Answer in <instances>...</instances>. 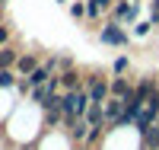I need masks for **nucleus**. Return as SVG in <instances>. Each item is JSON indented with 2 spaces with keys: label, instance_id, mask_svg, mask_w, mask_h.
<instances>
[{
  "label": "nucleus",
  "instance_id": "f257e3e1",
  "mask_svg": "<svg viewBox=\"0 0 159 150\" xmlns=\"http://www.w3.org/2000/svg\"><path fill=\"white\" fill-rule=\"evenodd\" d=\"M57 109L64 118H83L89 112V96L86 90H61L57 93Z\"/></svg>",
  "mask_w": 159,
  "mask_h": 150
},
{
  "label": "nucleus",
  "instance_id": "f03ea898",
  "mask_svg": "<svg viewBox=\"0 0 159 150\" xmlns=\"http://www.w3.org/2000/svg\"><path fill=\"white\" fill-rule=\"evenodd\" d=\"M99 42L102 45H108V48H127L130 45V29L127 26H121V22H115V19H105L102 26H99Z\"/></svg>",
  "mask_w": 159,
  "mask_h": 150
},
{
  "label": "nucleus",
  "instance_id": "7ed1b4c3",
  "mask_svg": "<svg viewBox=\"0 0 159 150\" xmlns=\"http://www.w3.org/2000/svg\"><path fill=\"white\" fill-rule=\"evenodd\" d=\"M108 19L121 22V26H134L140 19V3H130V0H115V7L108 10Z\"/></svg>",
  "mask_w": 159,
  "mask_h": 150
},
{
  "label": "nucleus",
  "instance_id": "20e7f679",
  "mask_svg": "<svg viewBox=\"0 0 159 150\" xmlns=\"http://www.w3.org/2000/svg\"><path fill=\"white\" fill-rule=\"evenodd\" d=\"M83 90H86L89 102H105V99H108V77H105V74H86Z\"/></svg>",
  "mask_w": 159,
  "mask_h": 150
},
{
  "label": "nucleus",
  "instance_id": "39448f33",
  "mask_svg": "<svg viewBox=\"0 0 159 150\" xmlns=\"http://www.w3.org/2000/svg\"><path fill=\"white\" fill-rule=\"evenodd\" d=\"M130 93H134V80H130L127 74H115V77H108V96L127 99Z\"/></svg>",
  "mask_w": 159,
  "mask_h": 150
},
{
  "label": "nucleus",
  "instance_id": "423d86ee",
  "mask_svg": "<svg viewBox=\"0 0 159 150\" xmlns=\"http://www.w3.org/2000/svg\"><path fill=\"white\" fill-rule=\"evenodd\" d=\"M42 64V54L38 51H19V58H16V67H13V70H16L19 77H29L35 67Z\"/></svg>",
  "mask_w": 159,
  "mask_h": 150
},
{
  "label": "nucleus",
  "instance_id": "0eeeda50",
  "mask_svg": "<svg viewBox=\"0 0 159 150\" xmlns=\"http://www.w3.org/2000/svg\"><path fill=\"white\" fill-rule=\"evenodd\" d=\"M83 80H86V74L80 67H70V70L61 74V90H83Z\"/></svg>",
  "mask_w": 159,
  "mask_h": 150
},
{
  "label": "nucleus",
  "instance_id": "6e6552de",
  "mask_svg": "<svg viewBox=\"0 0 159 150\" xmlns=\"http://www.w3.org/2000/svg\"><path fill=\"white\" fill-rule=\"evenodd\" d=\"M153 29H156V26H153L150 16H147V19H137L134 26H130V38H140V42H147V38L153 35Z\"/></svg>",
  "mask_w": 159,
  "mask_h": 150
},
{
  "label": "nucleus",
  "instance_id": "1a4fd4ad",
  "mask_svg": "<svg viewBox=\"0 0 159 150\" xmlns=\"http://www.w3.org/2000/svg\"><path fill=\"white\" fill-rule=\"evenodd\" d=\"M16 58H19V48L16 45H0V70H7V67H16Z\"/></svg>",
  "mask_w": 159,
  "mask_h": 150
},
{
  "label": "nucleus",
  "instance_id": "9d476101",
  "mask_svg": "<svg viewBox=\"0 0 159 150\" xmlns=\"http://www.w3.org/2000/svg\"><path fill=\"white\" fill-rule=\"evenodd\" d=\"M16 83H19V74L13 70V67L0 70V90H3V93H13V90H16Z\"/></svg>",
  "mask_w": 159,
  "mask_h": 150
},
{
  "label": "nucleus",
  "instance_id": "9b49d317",
  "mask_svg": "<svg viewBox=\"0 0 159 150\" xmlns=\"http://www.w3.org/2000/svg\"><path fill=\"white\" fill-rule=\"evenodd\" d=\"M25 80H29V86H45V83H48V80H51V70H48V67H45V64H38V67H35V70H32L29 77H25Z\"/></svg>",
  "mask_w": 159,
  "mask_h": 150
},
{
  "label": "nucleus",
  "instance_id": "f8f14e48",
  "mask_svg": "<svg viewBox=\"0 0 159 150\" xmlns=\"http://www.w3.org/2000/svg\"><path fill=\"white\" fill-rule=\"evenodd\" d=\"M70 16L73 19H86V0H70Z\"/></svg>",
  "mask_w": 159,
  "mask_h": 150
},
{
  "label": "nucleus",
  "instance_id": "ddd939ff",
  "mask_svg": "<svg viewBox=\"0 0 159 150\" xmlns=\"http://www.w3.org/2000/svg\"><path fill=\"white\" fill-rule=\"evenodd\" d=\"M111 70H115V74H127V70H130V58H127V54H118L115 64H111Z\"/></svg>",
  "mask_w": 159,
  "mask_h": 150
},
{
  "label": "nucleus",
  "instance_id": "4468645a",
  "mask_svg": "<svg viewBox=\"0 0 159 150\" xmlns=\"http://www.w3.org/2000/svg\"><path fill=\"white\" fill-rule=\"evenodd\" d=\"M13 42V29H10V22L3 19V22H0V45H10Z\"/></svg>",
  "mask_w": 159,
  "mask_h": 150
},
{
  "label": "nucleus",
  "instance_id": "2eb2a0df",
  "mask_svg": "<svg viewBox=\"0 0 159 150\" xmlns=\"http://www.w3.org/2000/svg\"><path fill=\"white\" fill-rule=\"evenodd\" d=\"M150 19L153 26H159V0H150Z\"/></svg>",
  "mask_w": 159,
  "mask_h": 150
},
{
  "label": "nucleus",
  "instance_id": "dca6fc26",
  "mask_svg": "<svg viewBox=\"0 0 159 150\" xmlns=\"http://www.w3.org/2000/svg\"><path fill=\"white\" fill-rule=\"evenodd\" d=\"M92 3H96V7L102 10V13H108V10L115 7V0H92Z\"/></svg>",
  "mask_w": 159,
  "mask_h": 150
},
{
  "label": "nucleus",
  "instance_id": "f3484780",
  "mask_svg": "<svg viewBox=\"0 0 159 150\" xmlns=\"http://www.w3.org/2000/svg\"><path fill=\"white\" fill-rule=\"evenodd\" d=\"M57 3H70V0H57Z\"/></svg>",
  "mask_w": 159,
  "mask_h": 150
},
{
  "label": "nucleus",
  "instance_id": "a211bd4d",
  "mask_svg": "<svg viewBox=\"0 0 159 150\" xmlns=\"http://www.w3.org/2000/svg\"><path fill=\"white\" fill-rule=\"evenodd\" d=\"M0 7H7V0H0Z\"/></svg>",
  "mask_w": 159,
  "mask_h": 150
},
{
  "label": "nucleus",
  "instance_id": "6ab92c4d",
  "mask_svg": "<svg viewBox=\"0 0 159 150\" xmlns=\"http://www.w3.org/2000/svg\"><path fill=\"white\" fill-rule=\"evenodd\" d=\"M130 3H140V0H130Z\"/></svg>",
  "mask_w": 159,
  "mask_h": 150
},
{
  "label": "nucleus",
  "instance_id": "aec40b11",
  "mask_svg": "<svg viewBox=\"0 0 159 150\" xmlns=\"http://www.w3.org/2000/svg\"><path fill=\"white\" fill-rule=\"evenodd\" d=\"M156 131H159V121H156Z\"/></svg>",
  "mask_w": 159,
  "mask_h": 150
}]
</instances>
